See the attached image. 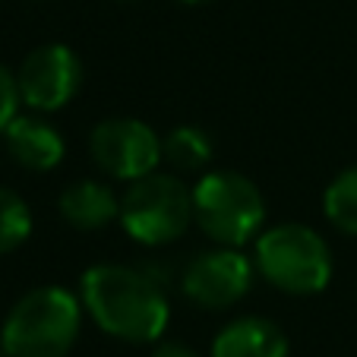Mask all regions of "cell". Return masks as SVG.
I'll list each match as a JSON object with an SVG mask.
<instances>
[{"mask_svg":"<svg viewBox=\"0 0 357 357\" xmlns=\"http://www.w3.org/2000/svg\"><path fill=\"white\" fill-rule=\"evenodd\" d=\"M79 301L105 335L127 344H152L165 335L171 303L165 284L149 269L95 263L79 278Z\"/></svg>","mask_w":357,"mask_h":357,"instance_id":"6da1fadb","label":"cell"},{"mask_svg":"<svg viewBox=\"0 0 357 357\" xmlns=\"http://www.w3.org/2000/svg\"><path fill=\"white\" fill-rule=\"evenodd\" d=\"M82 301L63 284L32 288L10 307L0 338L10 357H67L82 332Z\"/></svg>","mask_w":357,"mask_h":357,"instance_id":"7a4b0ae2","label":"cell"},{"mask_svg":"<svg viewBox=\"0 0 357 357\" xmlns=\"http://www.w3.org/2000/svg\"><path fill=\"white\" fill-rule=\"evenodd\" d=\"M253 266L263 282L291 297H310L329 288L332 250L317 228L282 222L259 231L253 241Z\"/></svg>","mask_w":357,"mask_h":357,"instance_id":"3957f363","label":"cell"},{"mask_svg":"<svg viewBox=\"0 0 357 357\" xmlns=\"http://www.w3.org/2000/svg\"><path fill=\"white\" fill-rule=\"evenodd\" d=\"M193 225L222 247H247L266 228V199L241 171H206L193 183Z\"/></svg>","mask_w":357,"mask_h":357,"instance_id":"277c9868","label":"cell"},{"mask_svg":"<svg viewBox=\"0 0 357 357\" xmlns=\"http://www.w3.org/2000/svg\"><path fill=\"white\" fill-rule=\"evenodd\" d=\"M121 228L142 247H168L193 225V187L177 174L152 171L121 193Z\"/></svg>","mask_w":357,"mask_h":357,"instance_id":"5b68a950","label":"cell"},{"mask_svg":"<svg viewBox=\"0 0 357 357\" xmlns=\"http://www.w3.org/2000/svg\"><path fill=\"white\" fill-rule=\"evenodd\" d=\"M89 155L101 174L114 181H139L162 165V136L139 117H108L89 133Z\"/></svg>","mask_w":357,"mask_h":357,"instance_id":"8992f818","label":"cell"},{"mask_svg":"<svg viewBox=\"0 0 357 357\" xmlns=\"http://www.w3.org/2000/svg\"><path fill=\"white\" fill-rule=\"evenodd\" d=\"M20 101L35 114H54L67 108L82 89V61L70 45L47 41L22 57L16 70Z\"/></svg>","mask_w":357,"mask_h":357,"instance_id":"52a82bcc","label":"cell"},{"mask_svg":"<svg viewBox=\"0 0 357 357\" xmlns=\"http://www.w3.org/2000/svg\"><path fill=\"white\" fill-rule=\"evenodd\" d=\"M253 275H257V266L243 253V247L215 243L183 266L181 291L190 303L202 310H228L247 297Z\"/></svg>","mask_w":357,"mask_h":357,"instance_id":"ba28073f","label":"cell"},{"mask_svg":"<svg viewBox=\"0 0 357 357\" xmlns=\"http://www.w3.org/2000/svg\"><path fill=\"white\" fill-rule=\"evenodd\" d=\"M3 146H7L10 158L20 168L45 174L54 171L67 155V142H63L61 130L47 121L45 114H16L10 127L3 130Z\"/></svg>","mask_w":357,"mask_h":357,"instance_id":"9c48e42d","label":"cell"},{"mask_svg":"<svg viewBox=\"0 0 357 357\" xmlns=\"http://www.w3.org/2000/svg\"><path fill=\"white\" fill-rule=\"evenodd\" d=\"M209 357H288V335L266 317H237L212 338Z\"/></svg>","mask_w":357,"mask_h":357,"instance_id":"30bf717a","label":"cell"},{"mask_svg":"<svg viewBox=\"0 0 357 357\" xmlns=\"http://www.w3.org/2000/svg\"><path fill=\"white\" fill-rule=\"evenodd\" d=\"M61 218L76 231H101L121 218V196L101 181L82 177L63 187L57 199Z\"/></svg>","mask_w":357,"mask_h":357,"instance_id":"8fae6325","label":"cell"},{"mask_svg":"<svg viewBox=\"0 0 357 357\" xmlns=\"http://www.w3.org/2000/svg\"><path fill=\"white\" fill-rule=\"evenodd\" d=\"M215 158V142L196 123H177L162 136V162L174 171H202Z\"/></svg>","mask_w":357,"mask_h":357,"instance_id":"7c38bea8","label":"cell"},{"mask_svg":"<svg viewBox=\"0 0 357 357\" xmlns=\"http://www.w3.org/2000/svg\"><path fill=\"white\" fill-rule=\"evenodd\" d=\"M323 215L342 234L357 237V165L338 171L323 193Z\"/></svg>","mask_w":357,"mask_h":357,"instance_id":"4fadbf2b","label":"cell"},{"mask_svg":"<svg viewBox=\"0 0 357 357\" xmlns=\"http://www.w3.org/2000/svg\"><path fill=\"white\" fill-rule=\"evenodd\" d=\"M32 234V209L16 190L0 187V257L20 250Z\"/></svg>","mask_w":357,"mask_h":357,"instance_id":"5bb4252c","label":"cell"},{"mask_svg":"<svg viewBox=\"0 0 357 357\" xmlns=\"http://www.w3.org/2000/svg\"><path fill=\"white\" fill-rule=\"evenodd\" d=\"M20 89H16V73H10L3 63H0V136L10 127L16 114H20Z\"/></svg>","mask_w":357,"mask_h":357,"instance_id":"9a60e30c","label":"cell"},{"mask_svg":"<svg viewBox=\"0 0 357 357\" xmlns=\"http://www.w3.org/2000/svg\"><path fill=\"white\" fill-rule=\"evenodd\" d=\"M152 357H199V354L183 342H162L155 351H152Z\"/></svg>","mask_w":357,"mask_h":357,"instance_id":"2e32d148","label":"cell"},{"mask_svg":"<svg viewBox=\"0 0 357 357\" xmlns=\"http://www.w3.org/2000/svg\"><path fill=\"white\" fill-rule=\"evenodd\" d=\"M177 3H187V7H202V3H212V0H177Z\"/></svg>","mask_w":357,"mask_h":357,"instance_id":"e0dca14e","label":"cell"},{"mask_svg":"<svg viewBox=\"0 0 357 357\" xmlns=\"http://www.w3.org/2000/svg\"><path fill=\"white\" fill-rule=\"evenodd\" d=\"M0 357H10V351H7V344H3V338H0Z\"/></svg>","mask_w":357,"mask_h":357,"instance_id":"ac0fdd59","label":"cell"}]
</instances>
